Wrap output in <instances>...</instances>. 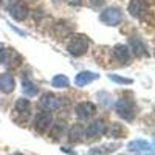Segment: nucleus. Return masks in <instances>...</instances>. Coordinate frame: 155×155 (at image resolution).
I'll return each instance as SVG.
<instances>
[{"mask_svg": "<svg viewBox=\"0 0 155 155\" xmlns=\"http://www.w3.org/2000/svg\"><path fill=\"white\" fill-rule=\"evenodd\" d=\"M76 115L81 120H88L95 115V106L92 102H79L76 106Z\"/></svg>", "mask_w": 155, "mask_h": 155, "instance_id": "obj_8", "label": "nucleus"}, {"mask_svg": "<svg viewBox=\"0 0 155 155\" xmlns=\"http://www.w3.org/2000/svg\"><path fill=\"white\" fill-rule=\"evenodd\" d=\"M87 50H88V41L84 36H74L68 44V51L73 56H82Z\"/></svg>", "mask_w": 155, "mask_h": 155, "instance_id": "obj_1", "label": "nucleus"}, {"mask_svg": "<svg viewBox=\"0 0 155 155\" xmlns=\"http://www.w3.org/2000/svg\"><path fill=\"white\" fill-rule=\"evenodd\" d=\"M22 85H23V92H25V95H28V96H34V95H37V87L28 79V78H23Z\"/></svg>", "mask_w": 155, "mask_h": 155, "instance_id": "obj_16", "label": "nucleus"}, {"mask_svg": "<svg viewBox=\"0 0 155 155\" xmlns=\"http://www.w3.org/2000/svg\"><path fill=\"white\" fill-rule=\"evenodd\" d=\"M116 112L126 121H130L134 118V104L127 99H120L118 104H116Z\"/></svg>", "mask_w": 155, "mask_h": 155, "instance_id": "obj_2", "label": "nucleus"}, {"mask_svg": "<svg viewBox=\"0 0 155 155\" xmlns=\"http://www.w3.org/2000/svg\"><path fill=\"white\" fill-rule=\"evenodd\" d=\"M81 137H84V129L81 127V126H73L71 129H70V132H68V140L71 141H79L81 140Z\"/></svg>", "mask_w": 155, "mask_h": 155, "instance_id": "obj_15", "label": "nucleus"}, {"mask_svg": "<svg viewBox=\"0 0 155 155\" xmlns=\"http://www.w3.org/2000/svg\"><path fill=\"white\" fill-rule=\"evenodd\" d=\"M130 47H132L134 53H135L137 56H146V54H147V50H146L144 44L141 42L138 37H132V39H130Z\"/></svg>", "mask_w": 155, "mask_h": 155, "instance_id": "obj_13", "label": "nucleus"}, {"mask_svg": "<svg viewBox=\"0 0 155 155\" xmlns=\"http://www.w3.org/2000/svg\"><path fill=\"white\" fill-rule=\"evenodd\" d=\"M110 79L115 82H120V84H132V79H126V78H120L116 74H110Z\"/></svg>", "mask_w": 155, "mask_h": 155, "instance_id": "obj_18", "label": "nucleus"}, {"mask_svg": "<svg viewBox=\"0 0 155 155\" xmlns=\"http://www.w3.org/2000/svg\"><path fill=\"white\" fill-rule=\"evenodd\" d=\"M16 155H22V153H16Z\"/></svg>", "mask_w": 155, "mask_h": 155, "instance_id": "obj_22", "label": "nucleus"}, {"mask_svg": "<svg viewBox=\"0 0 155 155\" xmlns=\"http://www.w3.org/2000/svg\"><path fill=\"white\" fill-rule=\"evenodd\" d=\"M14 85H16V81L9 73H3L0 76V90L3 93H11L14 90Z\"/></svg>", "mask_w": 155, "mask_h": 155, "instance_id": "obj_10", "label": "nucleus"}, {"mask_svg": "<svg viewBox=\"0 0 155 155\" xmlns=\"http://www.w3.org/2000/svg\"><path fill=\"white\" fill-rule=\"evenodd\" d=\"M106 132V124L102 121H95L92 124H88V127L84 130V137H88V138H96L99 135H102Z\"/></svg>", "mask_w": 155, "mask_h": 155, "instance_id": "obj_9", "label": "nucleus"}, {"mask_svg": "<svg viewBox=\"0 0 155 155\" xmlns=\"http://www.w3.org/2000/svg\"><path fill=\"white\" fill-rule=\"evenodd\" d=\"M95 79H96V74H95V73H92V71H81L79 74H76L74 84L79 85V87H82V85L90 84V82L95 81Z\"/></svg>", "mask_w": 155, "mask_h": 155, "instance_id": "obj_11", "label": "nucleus"}, {"mask_svg": "<svg viewBox=\"0 0 155 155\" xmlns=\"http://www.w3.org/2000/svg\"><path fill=\"white\" fill-rule=\"evenodd\" d=\"M113 56L118 59L120 62H129L130 59V51H129V47L126 45H116L115 50H113Z\"/></svg>", "mask_w": 155, "mask_h": 155, "instance_id": "obj_12", "label": "nucleus"}, {"mask_svg": "<svg viewBox=\"0 0 155 155\" xmlns=\"http://www.w3.org/2000/svg\"><path fill=\"white\" fill-rule=\"evenodd\" d=\"M16 112L20 113V115H28L30 113V101L25 99V98H20L16 101Z\"/></svg>", "mask_w": 155, "mask_h": 155, "instance_id": "obj_14", "label": "nucleus"}, {"mask_svg": "<svg viewBox=\"0 0 155 155\" xmlns=\"http://www.w3.org/2000/svg\"><path fill=\"white\" fill-rule=\"evenodd\" d=\"M6 48L0 44V64H6Z\"/></svg>", "mask_w": 155, "mask_h": 155, "instance_id": "obj_20", "label": "nucleus"}, {"mask_svg": "<svg viewBox=\"0 0 155 155\" xmlns=\"http://www.w3.org/2000/svg\"><path fill=\"white\" fill-rule=\"evenodd\" d=\"M51 123H53V116H51V113H48V112L37 113L36 118H34V126H36V129H39V130H45V129L51 127Z\"/></svg>", "mask_w": 155, "mask_h": 155, "instance_id": "obj_5", "label": "nucleus"}, {"mask_svg": "<svg viewBox=\"0 0 155 155\" xmlns=\"http://www.w3.org/2000/svg\"><path fill=\"white\" fill-rule=\"evenodd\" d=\"M9 14H11L12 19H16V20H23V19H27V16H28V8L22 2H16L12 6H9Z\"/></svg>", "mask_w": 155, "mask_h": 155, "instance_id": "obj_7", "label": "nucleus"}, {"mask_svg": "<svg viewBox=\"0 0 155 155\" xmlns=\"http://www.w3.org/2000/svg\"><path fill=\"white\" fill-rule=\"evenodd\" d=\"M147 11V3L146 0H130L129 3V12L134 17H143Z\"/></svg>", "mask_w": 155, "mask_h": 155, "instance_id": "obj_4", "label": "nucleus"}, {"mask_svg": "<svg viewBox=\"0 0 155 155\" xmlns=\"http://www.w3.org/2000/svg\"><path fill=\"white\" fill-rule=\"evenodd\" d=\"M101 20L107 25H116V23L121 22V12L116 8H107L101 14Z\"/></svg>", "mask_w": 155, "mask_h": 155, "instance_id": "obj_3", "label": "nucleus"}, {"mask_svg": "<svg viewBox=\"0 0 155 155\" xmlns=\"http://www.w3.org/2000/svg\"><path fill=\"white\" fill-rule=\"evenodd\" d=\"M64 130V126H61V124H56L53 129L50 130V135L51 137H54V138H58V135H59V132H62Z\"/></svg>", "mask_w": 155, "mask_h": 155, "instance_id": "obj_19", "label": "nucleus"}, {"mask_svg": "<svg viewBox=\"0 0 155 155\" xmlns=\"http://www.w3.org/2000/svg\"><path fill=\"white\" fill-rule=\"evenodd\" d=\"M53 87L58 88H64V87H68V78L64 76V74H58L53 78Z\"/></svg>", "mask_w": 155, "mask_h": 155, "instance_id": "obj_17", "label": "nucleus"}, {"mask_svg": "<svg viewBox=\"0 0 155 155\" xmlns=\"http://www.w3.org/2000/svg\"><path fill=\"white\" fill-rule=\"evenodd\" d=\"M61 106V101L51 93H45L42 98H41V107H44L47 112H53V110H58Z\"/></svg>", "mask_w": 155, "mask_h": 155, "instance_id": "obj_6", "label": "nucleus"}, {"mask_svg": "<svg viewBox=\"0 0 155 155\" xmlns=\"http://www.w3.org/2000/svg\"><path fill=\"white\" fill-rule=\"evenodd\" d=\"M90 5L95 6V8H99V6L104 5V0H90Z\"/></svg>", "mask_w": 155, "mask_h": 155, "instance_id": "obj_21", "label": "nucleus"}]
</instances>
